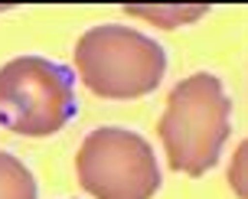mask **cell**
Returning a JSON list of instances; mask_svg holds the SVG:
<instances>
[{"instance_id": "obj_1", "label": "cell", "mask_w": 248, "mask_h": 199, "mask_svg": "<svg viewBox=\"0 0 248 199\" xmlns=\"http://www.w3.org/2000/svg\"><path fill=\"white\" fill-rule=\"evenodd\" d=\"M157 134L167 150L170 170L186 176H202L222 157L232 134V101L212 72H196L176 82Z\"/></svg>"}, {"instance_id": "obj_4", "label": "cell", "mask_w": 248, "mask_h": 199, "mask_svg": "<svg viewBox=\"0 0 248 199\" xmlns=\"http://www.w3.org/2000/svg\"><path fill=\"white\" fill-rule=\"evenodd\" d=\"M75 173L95 199H150L160 189V167L150 144L127 127H98L82 140Z\"/></svg>"}, {"instance_id": "obj_3", "label": "cell", "mask_w": 248, "mask_h": 199, "mask_svg": "<svg viewBox=\"0 0 248 199\" xmlns=\"http://www.w3.org/2000/svg\"><path fill=\"white\" fill-rule=\"evenodd\" d=\"M75 85L65 65L16 56L0 65V124L20 137H52L72 121Z\"/></svg>"}, {"instance_id": "obj_2", "label": "cell", "mask_w": 248, "mask_h": 199, "mask_svg": "<svg viewBox=\"0 0 248 199\" xmlns=\"http://www.w3.org/2000/svg\"><path fill=\"white\" fill-rule=\"evenodd\" d=\"M75 69L85 88L98 98H140L167 75V52L157 39L131 26H92L75 43Z\"/></svg>"}, {"instance_id": "obj_5", "label": "cell", "mask_w": 248, "mask_h": 199, "mask_svg": "<svg viewBox=\"0 0 248 199\" xmlns=\"http://www.w3.org/2000/svg\"><path fill=\"white\" fill-rule=\"evenodd\" d=\"M36 176L30 173L23 160L0 150V199H36Z\"/></svg>"}, {"instance_id": "obj_7", "label": "cell", "mask_w": 248, "mask_h": 199, "mask_svg": "<svg viewBox=\"0 0 248 199\" xmlns=\"http://www.w3.org/2000/svg\"><path fill=\"white\" fill-rule=\"evenodd\" d=\"M245 157H248V144L242 140V144L235 147L232 167H229V183H232V189H235V196H238V199H245V196H248V189H245Z\"/></svg>"}, {"instance_id": "obj_6", "label": "cell", "mask_w": 248, "mask_h": 199, "mask_svg": "<svg viewBox=\"0 0 248 199\" xmlns=\"http://www.w3.org/2000/svg\"><path fill=\"white\" fill-rule=\"evenodd\" d=\"M124 10L131 16H140L147 23L160 26V30H173V26H186L199 16H206L209 7H124Z\"/></svg>"}]
</instances>
